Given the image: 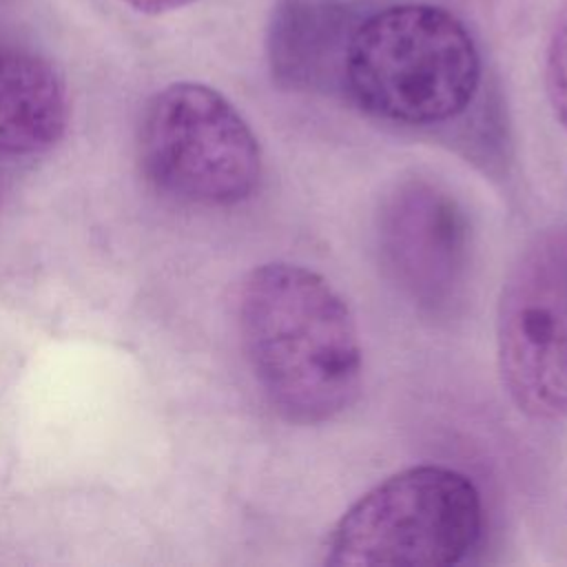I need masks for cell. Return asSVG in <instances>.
<instances>
[{"instance_id": "1", "label": "cell", "mask_w": 567, "mask_h": 567, "mask_svg": "<svg viewBox=\"0 0 567 567\" xmlns=\"http://www.w3.org/2000/svg\"><path fill=\"white\" fill-rule=\"evenodd\" d=\"M237 328L261 394L286 421L319 425L357 401L359 326L323 275L290 261L252 268L239 286Z\"/></svg>"}, {"instance_id": "2", "label": "cell", "mask_w": 567, "mask_h": 567, "mask_svg": "<svg viewBox=\"0 0 567 567\" xmlns=\"http://www.w3.org/2000/svg\"><path fill=\"white\" fill-rule=\"evenodd\" d=\"M481 78L476 40L452 11L399 2L357 22L339 86L377 120L432 126L458 117L476 97Z\"/></svg>"}, {"instance_id": "3", "label": "cell", "mask_w": 567, "mask_h": 567, "mask_svg": "<svg viewBox=\"0 0 567 567\" xmlns=\"http://www.w3.org/2000/svg\"><path fill=\"white\" fill-rule=\"evenodd\" d=\"M483 534V501L470 476L423 463L357 498L332 527L326 565L445 567L470 556Z\"/></svg>"}, {"instance_id": "4", "label": "cell", "mask_w": 567, "mask_h": 567, "mask_svg": "<svg viewBox=\"0 0 567 567\" xmlns=\"http://www.w3.org/2000/svg\"><path fill=\"white\" fill-rule=\"evenodd\" d=\"M137 157L146 179L173 199L235 206L261 179V146L219 91L175 82L157 91L140 120Z\"/></svg>"}, {"instance_id": "5", "label": "cell", "mask_w": 567, "mask_h": 567, "mask_svg": "<svg viewBox=\"0 0 567 567\" xmlns=\"http://www.w3.org/2000/svg\"><path fill=\"white\" fill-rule=\"evenodd\" d=\"M496 361L520 414L567 416V226L538 233L512 264L496 306Z\"/></svg>"}, {"instance_id": "6", "label": "cell", "mask_w": 567, "mask_h": 567, "mask_svg": "<svg viewBox=\"0 0 567 567\" xmlns=\"http://www.w3.org/2000/svg\"><path fill=\"white\" fill-rule=\"evenodd\" d=\"M374 235L385 277L421 315L450 319L463 308L472 233L450 190L423 177L399 182L381 199Z\"/></svg>"}, {"instance_id": "7", "label": "cell", "mask_w": 567, "mask_h": 567, "mask_svg": "<svg viewBox=\"0 0 567 567\" xmlns=\"http://www.w3.org/2000/svg\"><path fill=\"white\" fill-rule=\"evenodd\" d=\"M359 11L357 0H279L266 44L272 78L297 91L339 84Z\"/></svg>"}, {"instance_id": "8", "label": "cell", "mask_w": 567, "mask_h": 567, "mask_svg": "<svg viewBox=\"0 0 567 567\" xmlns=\"http://www.w3.org/2000/svg\"><path fill=\"white\" fill-rule=\"evenodd\" d=\"M66 117V91L49 60L0 42V157L47 153L64 135Z\"/></svg>"}, {"instance_id": "9", "label": "cell", "mask_w": 567, "mask_h": 567, "mask_svg": "<svg viewBox=\"0 0 567 567\" xmlns=\"http://www.w3.org/2000/svg\"><path fill=\"white\" fill-rule=\"evenodd\" d=\"M543 75L551 111L567 133V0L558 4L549 27Z\"/></svg>"}, {"instance_id": "10", "label": "cell", "mask_w": 567, "mask_h": 567, "mask_svg": "<svg viewBox=\"0 0 567 567\" xmlns=\"http://www.w3.org/2000/svg\"><path fill=\"white\" fill-rule=\"evenodd\" d=\"M122 2H126L128 7L142 13H166L173 9H182L195 0H122Z\"/></svg>"}]
</instances>
